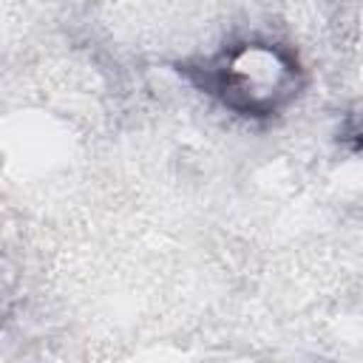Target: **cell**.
<instances>
[{"mask_svg": "<svg viewBox=\"0 0 363 363\" xmlns=\"http://www.w3.org/2000/svg\"><path fill=\"white\" fill-rule=\"evenodd\" d=\"M292 65L267 45H244L204 68V85L218 91L227 105L250 113L272 111L292 85Z\"/></svg>", "mask_w": 363, "mask_h": 363, "instance_id": "cell-1", "label": "cell"}]
</instances>
